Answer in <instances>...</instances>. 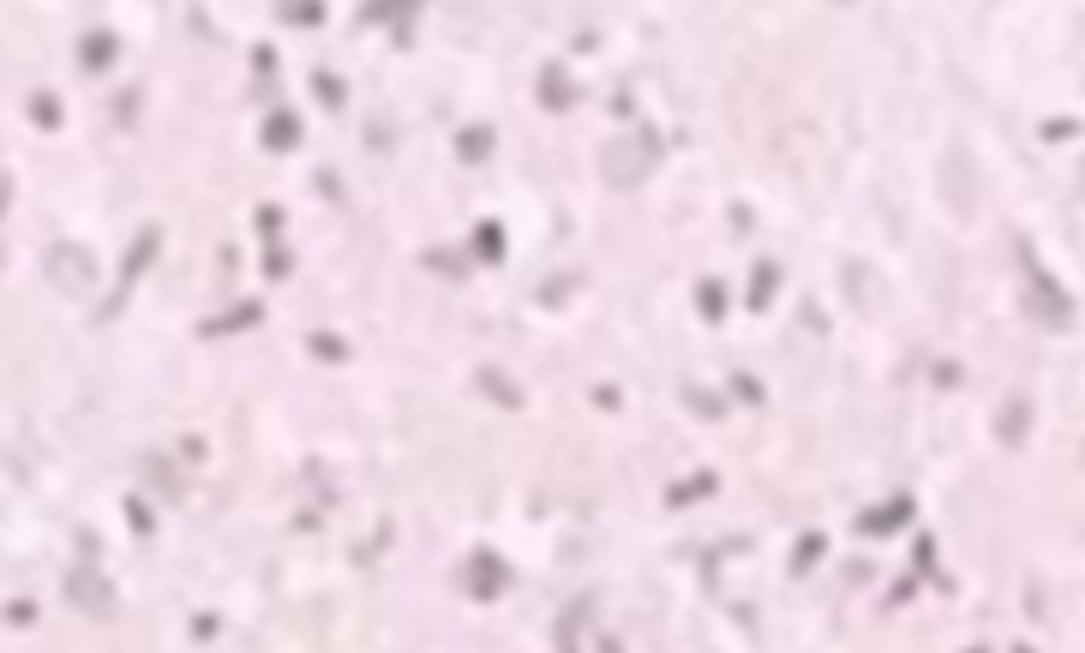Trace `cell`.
<instances>
[{"instance_id": "cell-1", "label": "cell", "mask_w": 1085, "mask_h": 653, "mask_svg": "<svg viewBox=\"0 0 1085 653\" xmlns=\"http://www.w3.org/2000/svg\"><path fill=\"white\" fill-rule=\"evenodd\" d=\"M654 156H660V132H654V126H636V132H618V138L600 144V174H606L618 192H630V186H642V174L654 168Z\"/></svg>"}, {"instance_id": "cell-2", "label": "cell", "mask_w": 1085, "mask_h": 653, "mask_svg": "<svg viewBox=\"0 0 1085 653\" xmlns=\"http://www.w3.org/2000/svg\"><path fill=\"white\" fill-rule=\"evenodd\" d=\"M1020 252V270H1026V300H1032V312H1038V324H1050V330H1068L1074 318H1080V306H1074V294L1050 276V264L1032 252V240H1020L1014 246Z\"/></svg>"}, {"instance_id": "cell-3", "label": "cell", "mask_w": 1085, "mask_h": 653, "mask_svg": "<svg viewBox=\"0 0 1085 653\" xmlns=\"http://www.w3.org/2000/svg\"><path fill=\"white\" fill-rule=\"evenodd\" d=\"M66 600H72L78 612H90V618H114V612H120V588H114L90 558H78V564L66 570Z\"/></svg>"}, {"instance_id": "cell-4", "label": "cell", "mask_w": 1085, "mask_h": 653, "mask_svg": "<svg viewBox=\"0 0 1085 653\" xmlns=\"http://www.w3.org/2000/svg\"><path fill=\"white\" fill-rule=\"evenodd\" d=\"M42 270H48V282H54L60 294H84V288L96 282V258H90V246H78V240H54L48 258H42Z\"/></svg>"}, {"instance_id": "cell-5", "label": "cell", "mask_w": 1085, "mask_h": 653, "mask_svg": "<svg viewBox=\"0 0 1085 653\" xmlns=\"http://www.w3.org/2000/svg\"><path fill=\"white\" fill-rule=\"evenodd\" d=\"M462 588H468V600H480V606H492L498 594H510V558H498V552H468L462 558Z\"/></svg>"}, {"instance_id": "cell-6", "label": "cell", "mask_w": 1085, "mask_h": 653, "mask_svg": "<svg viewBox=\"0 0 1085 653\" xmlns=\"http://www.w3.org/2000/svg\"><path fill=\"white\" fill-rule=\"evenodd\" d=\"M1032 420H1038L1032 396H1008V402L996 408V444H1002V450H1020V444L1032 438Z\"/></svg>"}, {"instance_id": "cell-7", "label": "cell", "mask_w": 1085, "mask_h": 653, "mask_svg": "<svg viewBox=\"0 0 1085 653\" xmlns=\"http://www.w3.org/2000/svg\"><path fill=\"white\" fill-rule=\"evenodd\" d=\"M912 516H918V504H912V498H888V504H876V510H864V516H858V534L882 540V534L912 528Z\"/></svg>"}, {"instance_id": "cell-8", "label": "cell", "mask_w": 1085, "mask_h": 653, "mask_svg": "<svg viewBox=\"0 0 1085 653\" xmlns=\"http://www.w3.org/2000/svg\"><path fill=\"white\" fill-rule=\"evenodd\" d=\"M156 252H162V228H156V222H150V228H138V240H132V252H126V258H120V294H126V288H132V282H138V276H144V270H150V264H156Z\"/></svg>"}, {"instance_id": "cell-9", "label": "cell", "mask_w": 1085, "mask_h": 653, "mask_svg": "<svg viewBox=\"0 0 1085 653\" xmlns=\"http://www.w3.org/2000/svg\"><path fill=\"white\" fill-rule=\"evenodd\" d=\"M114 54H120V36H114L108 24L84 30V42H78V66H84V72H108V66H114Z\"/></svg>"}, {"instance_id": "cell-10", "label": "cell", "mask_w": 1085, "mask_h": 653, "mask_svg": "<svg viewBox=\"0 0 1085 653\" xmlns=\"http://www.w3.org/2000/svg\"><path fill=\"white\" fill-rule=\"evenodd\" d=\"M258 324H264V306H258V300H240V306H228V312L204 318V324H198V336H234V330H258Z\"/></svg>"}, {"instance_id": "cell-11", "label": "cell", "mask_w": 1085, "mask_h": 653, "mask_svg": "<svg viewBox=\"0 0 1085 653\" xmlns=\"http://www.w3.org/2000/svg\"><path fill=\"white\" fill-rule=\"evenodd\" d=\"M258 144L264 150H276V156H288V150H300V120L282 108V114H270L264 120V132H258Z\"/></svg>"}, {"instance_id": "cell-12", "label": "cell", "mask_w": 1085, "mask_h": 653, "mask_svg": "<svg viewBox=\"0 0 1085 653\" xmlns=\"http://www.w3.org/2000/svg\"><path fill=\"white\" fill-rule=\"evenodd\" d=\"M774 294H780V264H774V258H762V264H756V276H750V288H744V300H750V312H768V306H774Z\"/></svg>"}, {"instance_id": "cell-13", "label": "cell", "mask_w": 1085, "mask_h": 653, "mask_svg": "<svg viewBox=\"0 0 1085 653\" xmlns=\"http://www.w3.org/2000/svg\"><path fill=\"white\" fill-rule=\"evenodd\" d=\"M570 102H576V84H570L558 66H546V72H540V108H546V114H564Z\"/></svg>"}, {"instance_id": "cell-14", "label": "cell", "mask_w": 1085, "mask_h": 653, "mask_svg": "<svg viewBox=\"0 0 1085 653\" xmlns=\"http://www.w3.org/2000/svg\"><path fill=\"white\" fill-rule=\"evenodd\" d=\"M474 384H480V390H486V396H492L498 408H510V414L522 408V390H516V384H510V378H504L498 366H474Z\"/></svg>"}, {"instance_id": "cell-15", "label": "cell", "mask_w": 1085, "mask_h": 653, "mask_svg": "<svg viewBox=\"0 0 1085 653\" xmlns=\"http://www.w3.org/2000/svg\"><path fill=\"white\" fill-rule=\"evenodd\" d=\"M492 144H498L492 126H462V132H456V156H462V162H486Z\"/></svg>"}, {"instance_id": "cell-16", "label": "cell", "mask_w": 1085, "mask_h": 653, "mask_svg": "<svg viewBox=\"0 0 1085 653\" xmlns=\"http://www.w3.org/2000/svg\"><path fill=\"white\" fill-rule=\"evenodd\" d=\"M822 558H828V534H822V528H810V534L792 546V576H810Z\"/></svg>"}, {"instance_id": "cell-17", "label": "cell", "mask_w": 1085, "mask_h": 653, "mask_svg": "<svg viewBox=\"0 0 1085 653\" xmlns=\"http://www.w3.org/2000/svg\"><path fill=\"white\" fill-rule=\"evenodd\" d=\"M306 348H312V360H330V366H348V360H354V348H348L336 330H312Z\"/></svg>"}, {"instance_id": "cell-18", "label": "cell", "mask_w": 1085, "mask_h": 653, "mask_svg": "<svg viewBox=\"0 0 1085 653\" xmlns=\"http://www.w3.org/2000/svg\"><path fill=\"white\" fill-rule=\"evenodd\" d=\"M720 486V474H690V480H678L672 492H666V510H684V504H696V498H708Z\"/></svg>"}, {"instance_id": "cell-19", "label": "cell", "mask_w": 1085, "mask_h": 653, "mask_svg": "<svg viewBox=\"0 0 1085 653\" xmlns=\"http://www.w3.org/2000/svg\"><path fill=\"white\" fill-rule=\"evenodd\" d=\"M420 264L438 270V276H468V252H456V246H426Z\"/></svg>"}, {"instance_id": "cell-20", "label": "cell", "mask_w": 1085, "mask_h": 653, "mask_svg": "<svg viewBox=\"0 0 1085 653\" xmlns=\"http://www.w3.org/2000/svg\"><path fill=\"white\" fill-rule=\"evenodd\" d=\"M684 408L702 414V420H726V396H720V390H702V384H684Z\"/></svg>"}, {"instance_id": "cell-21", "label": "cell", "mask_w": 1085, "mask_h": 653, "mask_svg": "<svg viewBox=\"0 0 1085 653\" xmlns=\"http://www.w3.org/2000/svg\"><path fill=\"white\" fill-rule=\"evenodd\" d=\"M24 108H30V120H36L42 132H60V96H54V90H30Z\"/></svg>"}, {"instance_id": "cell-22", "label": "cell", "mask_w": 1085, "mask_h": 653, "mask_svg": "<svg viewBox=\"0 0 1085 653\" xmlns=\"http://www.w3.org/2000/svg\"><path fill=\"white\" fill-rule=\"evenodd\" d=\"M696 312L708 318V324H726V288L708 276V282H696Z\"/></svg>"}, {"instance_id": "cell-23", "label": "cell", "mask_w": 1085, "mask_h": 653, "mask_svg": "<svg viewBox=\"0 0 1085 653\" xmlns=\"http://www.w3.org/2000/svg\"><path fill=\"white\" fill-rule=\"evenodd\" d=\"M474 258H486V264H498V258H504V228H498L492 216L474 228Z\"/></svg>"}, {"instance_id": "cell-24", "label": "cell", "mask_w": 1085, "mask_h": 653, "mask_svg": "<svg viewBox=\"0 0 1085 653\" xmlns=\"http://www.w3.org/2000/svg\"><path fill=\"white\" fill-rule=\"evenodd\" d=\"M312 96H318V102H324V108L336 114V108L348 102V84H342L336 72H312Z\"/></svg>"}, {"instance_id": "cell-25", "label": "cell", "mask_w": 1085, "mask_h": 653, "mask_svg": "<svg viewBox=\"0 0 1085 653\" xmlns=\"http://www.w3.org/2000/svg\"><path fill=\"white\" fill-rule=\"evenodd\" d=\"M276 18L282 24H324V6L318 0H288V6H276Z\"/></svg>"}, {"instance_id": "cell-26", "label": "cell", "mask_w": 1085, "mask_h": 653, "mask_svg": "<svg viewBox=\"0 0 1085 653\" xmlns=\"http://www.w3.org/2000/svg\"><path fill=\"white\" fill-rule=\"evenodd\" d=\"M366 24H414V6H360V30Z\"/></svg>"}, {"instance_id": "cell-27", "label": "cell", "mask_w": 1085, "mask_h": 653, "mask_svg": "<svg viewBox=\"0 0 1085 653\" xmlns=\"http://www.w3.org/2000/svg\"><path fill=\"white\" fill-rule=\"evenodd\" d=\"M582 618H588V600L564 612V624H558V653H576V630H582Z\"/></svg>"}, {"instance_id": "cell-28", "label": "cell", "mask_w": 1085, "mask_h": 653, "mask_svg": "<svg viewBox=\"0 0 1085 653\" xmlns=\"http://www.w3.org/2000/svg\"><path fill=\"white\" fill-rule=\"evenodd\" d=\"M252 222H258V234H264V246H276V234H282V222H288V216H282V210H276V204H258V210H252Z\"/></svg>"}, {"instance_id": "cell-29", "label": "cell", "mask_w": 1085, "mask_h": 653, "mask_svg": "<svg viewBox=\"0 0 1085 653\" xmlns=\"http://www.w3.org/2000/svg\"><path fill=\"white\" fill-rule=\"evenodd\" d=\"M126 522H132V534H144V540L156 534V516H150V504H144V498H126Z\"/></svg>"}, {"instance_id": "cell-30", "label": "cell", "mask_w": 1085, "mask_h": 653, "mask_svg": "<svg viewBox=\"0 0 1085 653\" xmlns=\"http://www.w3.org/2000/svg\"><path fill=\"white\" fill-rule=\"evenodd\" d=\"M264 276L270 282H282V276H294V258L282 252V246H264Z\"/></svg>"}, {"instance_id": "cell-31", "label": "cell", "mask_w": 1085, "mask_h": 653, "mask_svg": "<svg viewBox=\"0 0 1085 653\" xmlns=\"http://www.w3.org/2000/svg\"><path fill=\"white\" fill-rule=\"evenodd\" d=\"M912 564H918V576H936V540H930V534L912 546Z\"/></svg>"}, {"instance_id": "cell-32", "label": "cell", "mask_w": 1085, "mask_h": 653, "mask_svg": "<svg viewBox=\"0 0 1085 653\" xmlns=\"http://www.w3.org/2000/svg\"><path fill=\"white\" fill-rule=\"evenodd\" d=\"M6 624H12V630L36 624V600H6Z\"/></svg>"}, {"instance_id": "cell-33", "label": "cell", "mask_w": 1085, "mask_h": 653, "mask_svg": "<svg viewBox=\"0 0 1085 653\" xmlns=\"http://www.w3.org/2000/svg\"><path fill=\"white\" fill-rule=\"evenodd\" d=\"M732 396H738V402H762V384H756L750 372H732Z\"/></svg>"}, {"instance_id": "cell-34", "label": "cell", "mask_w": 1085, "mask_h": 653, "mask_svg": "<svg viewBox=\"0 0 1085 653\" xmlns=\"http://www.w3.org/2000/svg\"><path fill=\"white\" fill-rule=\"evenodd\" d=\"M144 474H150V480H156V486H162V492H168V498H174V492H180V486H174V474H168V468H162V456H144Z\"/></svg>"}, {"instance_id": "cell-35", "label": "cell", "mask_w": 1085, "mask_h": 653, "mask_svg": "<svg viewBox=\"0 0 1085 653\" xmlns=\"http://www.w3.org/2000/svg\"><path fill=\"white\" fill-rule=\"evenodd\" d=\"M252 66L270 78V72H276V48H270V42H258V48H252Z\"/></svg>"}, {"instance_id": "cell-36", "label": "cell", "mask_w": 1085, "mask_h": 653, "mask_svg": "<svg viewBox=\"0 0 1085 653\" xmlns=\"http://www.w3.org/2000/svg\"><path fill=\"white\" fill-rule=\"evenodd\" d=\"M594 408H606V414H612V408H624V396H618L612 384H594Z\"/></svg>"}, {"instance_id": "cell-37", "label": "cell", "mask_w": 1085, "mask_h": 653, "mask_svg": "<svg viewBox=\"0 0 1085 653\" xmlns=\"http://www.w3.org/2000/svg\"><path fill=\"white\" fill-rule=\"evenodd\" d=\"M594 653H618V642H612V636H600V642H594Z\"/></svg>"}, {"instance_id": "cell-38", "label": "cell", "mask_w": 1085, "mask_h": 653, "mask_svg": "<svg viewBox=\"0 0 1085 653\" xmlns=\"http://www.w3.org/2000/svg\"><path fill=\"white\" fill-rule=\"evenodd\" d=\"M1014 653H1038V648H1026V642H1020V648H1014Z\"/></svg>"}, {"instance_id": "cell-39", "label": "cell", "mask_w": 1085, "mask_h": 653, "mask_svg": "<svg viewBox=\"0 0 1085 653\" xmlns=\"http://www.w3.org/2000/svg\"><path fill=\"white\" fill-rule=\"evenodd\" d=\"M1080 192H1085V162H1080Z\"/></svg>"}, {"instance_id": "cell-40", "label": "cell", "mask_w": 1085, "mask_h": 653, "mask_svg": "<svg viewBox=\"0 0 1085 653\" xmlns=\"http://www.w3.org/2000/svg\"><path fill=\"white\" fill-rule=\"evenodd\" d=\"M966 653H990V648H966Z\"/></svg>"}]
</instances>
